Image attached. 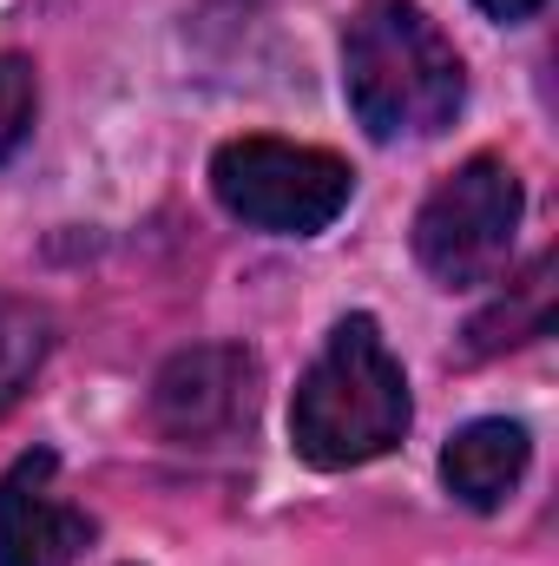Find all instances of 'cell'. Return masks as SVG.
I'll use <instances>...</instances> for the list:
<instances>
[{
  "instance_id": "6da1fadb",
  "label": "cell",
  "mask_w": 559,
  "mask_h": 566,
  "mask_svg": "<svg viewBox=\"0 0 559 566\" xmlns=\"http://www.w3.org/2000/svg\"><path fill=\"white\" fill-rule=\"evenodd\" d=\"M342 93L369 139H434L467 99V66L415 0H362L342 33Z\"/></svg>"
},
{
  "instance_id": "277c9868",
  "label": "cell",
  "mask_w": 559,
  "mask_h": 566,
  "mask_svg": "<svg viewBox=\"0 0 559 566\" xmlns=\"http://www.w3.org/2000/svg\"><path fill=\"white\" fill-rule=\"evenodd\" d=\"M520 178L507 158L481 151L454 165L415 211V258L441 290H481L507 271L514 231H520Z\"/></svg>"
},
{
  "instance_id": "52a82bcc",
  "label": "cell",
  "mask_w": 559,
  "mask_h": 566,
  "mask_svg": "<svg viewBox=\"0 0 559 566\" xmlns=\"http://www.w3.org/2000/svg\"><path fill=\"white\" fill-rule=\"evenodd\" d=\"M527 461H534L527 428L507 422V416H481V422H467V428L447 434V448H441V481H447V494H454L461 507L494 514V507L520 488Z\"/></svg>"
},
{
  "instance_id": "8fae6325",
  "label": "cell",
  "mask_w": 559,
  "mask_h": 566,
  "mask_svg": "<svg viewBox=\"0 0 559 566\" xmlns=\"http://www.w3.org/2000/svg\"><path fill=\"white\" fill-rule=\"evenodd\" d=\"M474 7H481L487 20H500V27H520V20H534L547 0H474Z\"/></svg>"
},
{
  "instance_id": "3957f363",
  "label": "cell",
  "mask_w": 559,
  "mask_h": 566,
  "mask_svg": "<svg viewBox=\"0 0 559 566\" xmlns=\"http://www.w3.org/2000/svg\"><path fill=\"white\" fill-rule=\"evenodd\" d=\"M211 191H218V205L231 218H244V224H257L271 238H316L349 211L356 171H349V158H336L323 145L251 133V139L218 145Z\"/></svg>"
},
{
  "instance_id": "30bf717a",
  "label": "cell",
  "mask_w": 559,
  "mask_h": 566,
  "mask_svg": "<svg viewBox=\"0 0 559 566\" xmlns=\"http://www.w3.org/2000/svg\"><path fill=\"white\" fill-rule=\"evenodd\" d=\"M40 119V73L27 53H0V165L33 139Z\"/></svg>"
},
{
  "instance_id": "5b68a950",
  "label": "cell",
  "mask_w": 559,
  "mask_h": 566,
  "mask_svg": "<svg viewBox=\"0 0 559 566\" xmlns=\"http://www.w3.org/2000/svg\"><path fill=\"white\" fill-rule=\"evenodd\" d=\"M264 402V369L244 343H198L178 349L158 382H151V428L171 448L211 454V448H238L257 428Z\"/></svg>"
},
{
  "instance_id": "ba28073f",
  "label": "cell",
  "mask_w": 559,
  "mask_h": 566,
  "mask_svg": "<svg viewBox=\"0 0 559 566\" xmlns=\"http://www.w3.org/2000/svg\"><path fill=\"white\" fill-rule=\"evenodd\" d=\"M553 329V258H534L527 277L507 283V296L467 323V343H461V363H487L500 349H520V343H540Z\"/></svg>"
},
{
  "instance_id": "9c48e42d",
  "label": "cell",
  "mask_w": 559,
  "mask_h": 566,
  "mask_svg": "<svg viewBox=\"0 0 559 566\" xmlns=\"http://www.w3.org/2000/svg\"><path fill=\"white\" fill-rule=\"evenodd\" d=\"M53 356V316L33 296H0V416L33 389Z\"/></svg>"
},
{
  "instance_id": "8992f818",
  "label": "cell",
  "mask_w": 559,
  "mask_h": 566,
  "mask_svg": "<svg viewBox=\"0 0 559 566\" xmlns=\"http://www.w3.org/2000/svg\"><path fill=\"white\" fill-rule=\"evenodd\" d=\"M60 454L27 448L0 474V566H73L93 541V521L60 501Z\"/></svg>"
},
{
  "instance_id": "7a4b0ae2",
  "label": "cell",
  "mask_w": 559,
  "mask_h": 566,
  "mask_svg": "<svg viewBox=\"0 0 559 566\" xmlns=\"http://www.w3.org/2000/svg\"><path fill=\"white\" fill-rule=\"evenodd\" d=\"M415 422V402H409V376L382 336L376 316H342L323 343V356L303 369L296 382V402H289V448L323 468V474H342V468H362V461H382L402 448V434Z\"/></svg>"
}]
</instances>
